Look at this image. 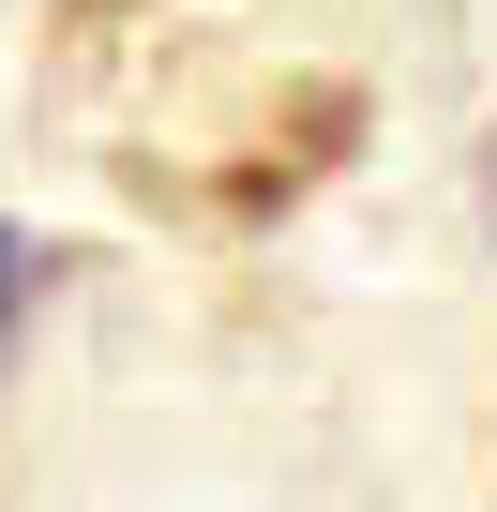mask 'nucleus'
Instances as JSON below:
<instances>
[{
  "mask_svg": "<svg viewBox=\"0 0 497 512\" xmlns=\"http://www.w3.org/2000/svg\"><path fill=\"white\" fill-rule=\"evenodd\" d=\"M31 287H46V256H31V226H0V362H16V317H31Z\"/></svg>",
  "mask_w": 497,
  "mask_h": 512,
  "instance_id": "1",
  "label": "nucleus"
}]
</instances>
